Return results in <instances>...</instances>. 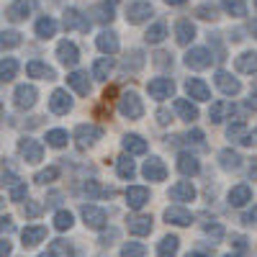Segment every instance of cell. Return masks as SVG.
<instances>
[{
  "label": "cell",
  "mask_w": 257,
  "mask_h": 257,
  "mask_svg": "<svg viewBox=\"0 0 257 257\" xmlns=\"http://www.w3.org/2000/svg\"><path fill=\"white\" fill-rule=\"evenodd\" d=\"M152 16V6L149 3H132L126 11V21L128 24H144V21Z\"/></svg>",
  "instance_id": "9a60e30c"
},
{
  "label": "cell",
  "mask_w": 257,
  "mask_h": 257,
  "mask_svg": "<svg viewBox=\"0 0 257 257\" xmlns=\"http://www.w3.org/2000/svg\"><path fill=\"white\" fill-rule=\"evenodd\" d=\"M67 82H70V88L77 93V95H88L90 93V80H88V75L85 72H70L67 75Z\"/></svg>",
  "instance_id": "44dd1931"
},
{
  "label": "cell",
  "mask_w": 257,
  "mask_h": 257,
  "mask_svg": "<svg viewBox=\"0 0 257 257\" xmlns=\"http://www.w3.org/2000/svg\"><path fill=\"white\" fill-rule=\"evenodd\" d=\"M57 178H59V167H47V170H41V173L36 175V183L47 185V183H52V180H57Z\"/></svg>",
  "instance_id": "f6af8a7d"
},
{
  "label": "cell",
  "mask_w": 257,
  "mask_h": 257,
  "mask_svg": "<svg viewBox=\"0 0 257 257\" xmlns=\"http://www.w3.org/2000/svg\"><path fill=\"white\" fill-rule=\"evenodd\" d=\"M72 224H75V219H72L70 211H57V213H54V226H57L59 231L72 229Z\"/></svg>",
  "instance_id": "ab89813d"
},
{
  "label": "cell",
  "mask_w": 257,
  "mask_h": 257,
  "mask_svg": "<svg viewBox=\"0 0 257 257\" xmlns=\"http://www.w3.org/2000/svg\"><path fill=\"white\" fill-rule=\"evenodd\" d=\"M26 75L29 77H39V80H54V70L44 62H29L26 64Z\"/></svg>",
  "instance_id": "d4e9b609"
},
{
  "label": "cell",
  "mask_w": 257,
  "mask_h": 257,
  "mask_svg": "<svg viewBox=\"0 0 257 257\" xmlns=\"http://www.w3.org/2000/svg\"><path fill=\"white\" fill-rule=\"evenodd\" d=\"M147 90H149V95H152L155 100H165V98H170L175 93V82L170 77H155V80L147 82Z\"/></svg>",
  "instance_id": "3957f363"
},
{
  "label": "cell",
  "mask_w": 257,
  "mask_h": 257,
  "mask_svg": "<svg viewBox=\"0 0 257 257\" xmlns=\"http://www.w3.org/2000/svg\"><path fill=\"white\" fill-rule=\"evenodd\" d=\"M116 170H118V178H123V180H132L137 175V165H134V160H128V157H118L116 160Z\"/></svg>",
  "instance_id": "d6a6232c"
},
{
  "label": "cell",
  "mask_w": 257,
  "mask_h": 257,
  "mask_svg": "<svg viewBox=\"0 0 257 257\" xmlns=\"http://www.w3.org/2000/svg\"><path fill=\"white\" fill-rule=\"evenodd\" d=\"M144 254H147V247L139 242H126L121 247V257H144Z\"/></svg>",
  "instance_id": "b9f144b4"
},
{
  "label": "cell",
  "mask_w": 257,
  "mask_h": 257,
  "mask_svg": "<svg viewBox=\"0 0 257 257\" xmlns=\"http://www.w3.org/2000/svg\"><path fill=\"white\" fill-rule=\"evenodd\" d=\"M249 34L257 39V18H252V24H249Z\"/></svg>",
  "instance_id": "680465c9"
},
{
  "label": "cell",
  "mask_w": 257,
  "mask_h": 257,
  "mask_svg": "<svg viewBox=\"0 0 257 257\" xmlns=\"http://www.w3.org/2000/svg\"><path fill=\"white\" fill-rule=\"evenodd\" d=\"M196 16L203 18V21H213V18H216V8H213V6H198Z\"/></svg>",
  "instance_id": "bcb514c9"
},
{
  "label": "cell",
  "mask_w": 257,
  "mask_h": 257,
  "mask_svg": "<svg viewBox=\"0 0 257 257\" xmlns=\"http://www.w3.org/2000/svg\"><path fill=\"white\" fill-rule=\"evenodd\" d=\"M128 231L137 234V237L149 234V231H152V216H134V219H128Z\"/></svg>",
  "instance_id": "f1b7e54d"
},
{
  "label": "cell",
  "mask_w": 257,
  "mask_h": 257,
  "mask_svg": "<svg viewBox=\"0 0 257 257\" xmlns=\"http://www.w3.org/2000/svg\"><path fill=\"white\" fill-rule=\"evenodd\" d=\"M49 108H52V113H70L72 111V98H70V93L67 90H54L52 93V98H49Z\"/></svg>",
  "instance_id": "30bf717a"
},
{
  "label": "cell",
  "mask_w": 257,
  "mask_h": 257,
  "mask_svg": "<svg viewBox=\"0 0 257 257\" xmlns=\"http://www.w3.org/2000/svg\"><path fill=\"white\" fill-rule=\"evenodd\" d=\"M93 16H95L98 24H111V21H113V6H108V3H98V6L93 8Z\"/></svg>",
  "instance_id": "8d00e7d4"
},
{
  "label": "cell",
  "mask_w": 257,
  "mask_h": 257,
  "mask_svg": "<svg viewBox=\"0 0 257 257\" xmlns=\"http://www.w3.org/2000/svg\"><path fill=\"white\" fill-rule=\"evenodd\" d=\"M39 257H52V254H39Z\"/></svg>",
  "instance_id": "6125c7cd"
},
{
  "label": "cell",
  "mask_w": 257,
  "mask_h": 257,
  "mask_svg": "<svg viewBox=\"0 0 257 257\" xmlns=\"http://www.w3.org/2000/svg\"><path fill=\"white\" fill-rule=\"evenodd\" d=\"M254 137H257V134H254Z\"/></svg>",
  "instance_id": "03108f58"
},
{
  "label": "cell",
  "mask_w": 257,
  "mask_h": 257,
  "mask_svg": "<svg viewBox=\"0 0 257 257\" xmlns=\"http://www.w3.org/2000/svg\"><path fill=\"white\" fill-rule=\"evenodd\" d=\"M67 132H64V128H52V132H47V144L49 147H64V144H67Z\"/></svg>",
  "instance_id": "f35d334b"
},
{
  "label": "cell",
  "mask_w": 257,
  "mask_h": 257,
  "mask_svg": "<svg viewBox=\"0 0 257 257\" xmlns=\"http://www.w3.org/2000/svg\"><path fill=\"white\" fill-rule=\"evenodd\" d=\"M185 139H188V142H193V144H201V142H203V132H198V128H193V132H190Z\"/></svg>",
  "instance_id": "f907efd6"
},
{
  "label": "cell",
  "mask_w": 257,
  "mask_h": 257,
  "mask_svg": "<svg viewBox=\"0 0 257 257\" xmlns=\"http://www.w3.org/2000/svg\"><path fill=\"white\" fill-rule=\"evenodd\" d=\"M26 193H29L26 183H18V185H13V190H11V201H24V198H26Z\"/></svg>",
  "instance_id": "7dc6e473"
},
{
  "label": "cell",
  "mask_w": 257,
  "mask_h": 257,
  "mask_svg": "<svg viewBox=\"0 0 257 257\" xmlns=\"http://www.w3.org/2000/svg\"><path fill=\"white\" fill-rule=\"evenodd\" d=\"M175 111H178V116H180L183 121H188V123L198 118V108H196L190 100H185V98H178V100H175Z\"/></svg>",
  "instance_id": "83f0119b"
},
{
  "label": "cell",
  "mask_w": 257,
  "mask_h": 257,
  "mask_svg": "<svg viewBox=\"0 0 257 257\" xmlns=\"http://www.w3.org/2000/svg\"><path fill=\"white\" fill-rule=\"evenodd\" d=\"M242 221H244V224H257V206H254L252 211H247V213H244Z\"/></svg>",
  "instance_id": "816d5d0a"
},
{
  "label": "cell",
  "mask_w": 257,
  "mask_h": 257,
  "mask_svg": "<svg viewBox=\"0 0 257 257\" xmlns=\"http://www.w3.org/2000/svg\"><path fill=\"white\" fill-rule=\"evenodd\" d=\"M64 26H67V29L88 31V29H90V21H85L82 13H80L77 8H67V11H64Z\"/></svg>",
  "instance_id": "7402d4cb"
},
{
  "label": "cell",
  "mask_w": 257,
  "mask_h": 257,
  "mask_svg": "<svg viewBox=\"0 0 257 257\" xmlns=\"http://www.w3.org/2000/svg\"><path fill=\"white\" fill-rule=\"evenodd\" d=\"M16 180H18V178L11 173V170H3V185H18Z\"/></svg>",
  "instance_id": "f5cc1de1"
},
{
  "label": "cell",
  "mask_w": 257,
  "mask_h": 257,
  "mask_svg": "<svg viewBox=\"0 0 257 257\" xmlns=\"http://www.w3.org/2000/svg\"><path fill=\"white\" fill-rule=\"evenodd\" d=\"M216 85H219V90H221L224 95H237V93L242 90L239 80H237V77H231V75H229V72H224V70H219V72H216Z\"/></svg>",
  "instance_id": "4fadbf2b"
},
{
  "label": "cell",
  "mask_w": 257,
  "mask_h": 257,
  "mask_svg": "<svg viewBox=\"0 0 257 257\" xmlns=\"http://www.w3.org/2000/svg\"><path fill=\"white\" fill-rule=\"evenodd\" d=\"M221 6H224V11H226L229 16H234V18L247 16V3H244V0H221Z\"/></svg>",
  "instance_id": "836d02e7"
},
{
  "label": "cell",
  "mask_w": 257,
  "mask_h": 257,
  "mask_svg": "<svg viewBox=\"0 0 257 257\" xmlns=\"http://www.w3.org/2000/svg\"><path fill=\"white\" fill-rule=\"evenodd\" d=\"M82 219H85V226L90 229H103L108 224V213L98 206H82Z\"/></svg>",
  "instance_id": "52a82bcc"
},
{
  "label": "cell",
  "mask_w": 257,
  "mask_h": 257,
  "mask_svg": "<svg viewBox=\"0 0 257 257\" xmlns=\"http://www.w3.org/2000/svg\"><path fill=\"white\" fill-rule=\"evenodd\" d=\"M8 254H11V242L3 239V242H0V257H8Z\"/></svg>",
  "instance_id": "db71d44e"
},
{
  "label": "cell",
  "mask_w": 257,
  "mask_h": 257,
  "mask_svg": "<svg viewBox=\"0 0 257 257\" xmlns=\"http://www.w3.org/2000/svg\"><path fill=\"white\" fill-rule=\"evenodd\" d=\"M0 44H3V49H13L21 44V34L18 31H3L0 34Z\"/></svg>",
  "instance_id": "ee69618b"
},
{
  "label": "cell",
  "mask_w": 257,
  "mask_h": 257,
  "mask_svg": "<svg viewBox=\"0 0 257 257\" xmlns=\"http://www.w3.org/2000/svg\"><path fill=\"white\" fill-rule=\"evenodd\" d=\"M49 254H52V257H75V249H72L67 242L57 239V242L49 244Z\"/></svg>",
  "instance_id": "74e56055"
},
{
  "label": "cell",
  "mask_w": 257,
  "mask_h": 257,
  "mask_svg": "<svg viewBox=\"0 0 257 257\" xmlns=\"http://www.w3.org/2000/svg\"><path fill=\"white\" fill-rule=\"evenodd\" d=\"M165 3H167V6H183L185 0H165Z\"/></svg>",
  "instance_id": "91938a15"
},
{
  "label": "cell",
  "mask_w": 257,
  "mask_h": 257,
  "mask_svg": "<svg viewBox=\"0 0 257 257\" xmlns=\"http://www.w3.org/2000/svg\"><path fill=\"white\" fill-rule=\"evenodd\" d=\"M142 173H144L147 180L162 183V180L167 178V167H165V162H162L160 157H149V160L144 162V167H142Z\"/></svg>",
  "instance_id": "8992f818"
},
{
  "label": "cell",
  "mask_w": 257,
  "mask_h": 257,
  "mask_svg": "<svg viewBox=\"0 0 257 257\" xmlns=\"http://www.w3.org/2000/svg\"><path fill=\"white\" fill-rule=\"evenodd\" d=\"M57 57H59V62L64 64V67H75L77 64V59H80V49L72 44V41H59V47H57Z\"/></svg>",
  "instance_id": "ba28073f"
},
{
  "label": "cell",
  "mask_w": 257,
  "mask_h": 257,
  "mask_svg": "<svg viewBox=\"0 0 257 257\" xmlns=\"http://www.w3.org/2000/svg\"><path fill=\"white\" fill-rule=\"evenodd\" d=\"M249 178H257V160H252L249 165Z\"/></svg>",
  "instance_id": "6f0895ef"
},
{
  "label": "cell",
  "mask_w": 257,
  "mask_h": 257,
  "mask_svg": "<svg viewBox=\"0 0 257 257\" xmlns=\"http://www.w3.org/2000/svg\"><path fill=\"white\" fill-rule=\"evenodd\" d=\"M157 121H160L162 126H165V123H170V113H167L165 108H160V111H157Z\"/></svg>",
  "instance_id": "11a10c76"
},
{
  "label": "cell",
  "mask_w": 257,
  "mask_h": 257,
  "mask_svg": "<svg viewBox=\"0 0 257 257\" xmlns=\"http://www.w3.org/2000/svg\"><path fill=\"white\" fill-rule=\"evenodd\" d=\"M36 88L34 85H18L16 88V93H13V103H16V108H21V111H29L31 105L36 103Z\"/></svg>",
  "instance_id": "5b68a950"
},
{
  "label": "cell",
  "mask_w": 257,
  "mask_h": 257,
  "mask_svg": "<svg viewBox=\"0 0 257 257\" xmlns=\"http://www.w3.org/2000/svg\"><path fill=\"white\" fill-rule=\"evenodd\" d=\"M178 170L183 175H188V178H193V175H198L201 173V165H198V160L193 157V155H188V152H183L180 157H178Z\"/></svg>",
  "instance_id": "603a6c76"
},
{
  "label": "cell",
  "mask_w": 257,
  "mask_h": 257,
  "mask_svg": "<svg viewBox=\"0 0 257 257\" xmlns=\"http://www.w3.org/2000/svg\"><path fill=\"white\" fill-rule=\"evenodd\" d=\"M175 39H178V44H190L193 39H196V26L190 24V21H178L175 24Z\"/></svg>",
  "instance_id": "cb8c5ba5"
},
{
  "label": "cell",
  "mask_w": 257,
  "mask_h": 257,
  "mask_svg": "<svg viewBox=\"0 0 257 257\" xmlns=\"http://www.w3.org/2000/svg\"><path fill=\"white\" fill-rule=\"evenodd\" d=\"M54 34H57V21H54V18L44 16V18L36 21V36H39V39H52Z\"/></svg>",
  "instance_id": "4dcf8cb0"
},
{
  "label": "cell",
  "mask_w": 257,
  "mask_h": 257,
  "mask_svg": "<svg viewBox=\"0 0 257 257\" xmlns=\"http://www.w3.org/2000/svg\"><path fill=\"white\" fill-rule=\"evenodd\" d=\"M178 247H180V239L173 237V234H167V237H162V242L157 244V254L160 257H175Z\"/></svg>",
  "instance_id": "f546056e"
},
{
  "label": "cell",
  "mask_w": 257,
  "mask_h": 257,
  "mask_svg": "<svg viewBox=\"0 0 257 257\" xmlns=\"http://www.w3.org/2000/svg\"><path fill=\"white\" fill-rule=\"evenodd\" d=\"M206 234H208V237H213V239H221L224 237V229L219 224H206Z\"/></svg>",
  "instance_id": "c3c4849f"
},
{
  "label": "cell",
  "mask_w": 257,
  "mask_h": 257,
  "mask_svg": "<svg viewBox=\"0 0 257 257\" xmlns=\"http://www.w3.org/2000/svg\"><path fill=\"white\" fill-rule=\"evenodd\" d=\"M185 90H188V95H190L193 100H211L208 85H206L203 80H198V77H190V80L185 82Z\"/></svg>",
  "instance_id": "5bb4252c"
},
{
  "label": "cell",
  "mask_w": 257,
  "mask_h": 257,
  "mask_svg": "<svg viewBox=\"0 0 257 257\" xmlns=\"http://www.w3.org/2000/svg\"><path fill=\"white\" fill-rule=\"evenodd\" d=\"M219 165L224 170H237L242 162H239V155L237 152H231V149H221V152H219Z\"/></svg>",
  "instance_id": "e575fe53"
},
{
  "label": "cell",
  "mask_w": 257,
  "mask_h": 257,
  "mask_svg": "<svg viewBox=\"0 0 257 257\" xmlns=\"http://www.w3.org/2000/svg\"><path fill=\"white\" fill-rule=\"evenodd\" d=\"M211 59H213V54H211L208 49H203V47H193V49L185 54V64H188V67H193V70H206V67H211Z\"/></svg>",
  "instance_id": "277c9868"
},
{
  "label": "cell",
  "mask_w": 257,
  "mask_h": 257,
  "mask_svg": "<svg viewBox=\"0 0 257 257\" xmlns=\"http://www.w3.org/2000/svg\"><path fill=\"white\" fill-rule=\"evenodd\" d=\"M41 208H44V206H41V203H36V201H31V203H26V206H24L26 216H39V213H41Z\"/></svg>",
  "instance_id": "681fc988"
},
{
  "label": "cell",
  "mask_w": 257,
  "mask_h": 257,
  "mask_svg": "<svg viewBox=\"0 0 257 257\" xmlns=\"http://www.w3.org/2000/svg\"><path fill=\"white\" fill-rule=\"evenodd\" d=\"M16 70H18V64L13 57H3V62H0V80L3 82H11L16 77Z\"/></svg>",
  "instance_id": "d590c367"
},
{
  "label": "cell",
  "mask_w": 257,
  "mask_h": 257,
  "mask_svg": "<svg viewBox=\"0 0 257 257\" xmlns=\"http://www.w3.org/2000/svg\"><path fill=\"white\" fill-rule=\"evenodd\" d=\"M188 257H208V254H206V252H190Z\"/></svg>",
  "instance_id": "94428289"
},
{
  "label": "cell",
  "mask_w": 257,
  "mask_h": 257,
  "mask_svg": "<svg viewBox=\"0 0 257 257\" xmlns=\"http://www.w3.org/2000/svg\"><path fill=\"white\" fill-rule=\"evenodd\" d=\"M226 111H229V103H224V100H221V103H213L211 111H208V121H211V123H221Z\"/></svg>",
  "instance_id": "7bdbcfd3"
},
{
  "label": "cell",
  "mask_w": 257,
  "mask_h": 257,
  "mask_svg": "<svg viewBox=\"0 0 257 257\" xmlns=\"http://www.w3.org/2000/svg\"><path fill=\"white\" fill-rule=\"evenodd\" d=\"M165 219L167 224H175V226H190L193 224V213L183 206H173V208H167L165 211Z\"/></svg>",
  "instance_id": "7c38bea8"
},
{
  "label": "cell",
  "mask_w": 257,
  "mask_h": 257,
  "mask_svg": "<svg viewBox=\"0 0 257 257\" xmlns=\"http://www.w3.org/2000/svg\"><path fill=\"white\" fill-rule=\"evenodd\" d=\"M170 198H173V201H180V203L193 201V198H196V188H193L188 180H180V183H175L173 188H170Z\"/></svg>",
  "instance_id": "e0dca14e"
},
{
  "label": "cell",
  "mask_w": 257,
  "mask_h": 257,
  "mask_svg": "<svg viewBox=\"0 0 257 257\" xmlns=\"http://www.w3.org/2000/svg\"><path fill=\"white\" fill-rule=\"evenodd\" d=\"M167 36V26L165 24H155L152 29H149L147 34H144V39L149 41V44H160V41Z\"/></svg>",
  "instance_id": "60d3db41"
},
{
  "label": "cell",
  "mask_w": 257,
  "mask_h": 257,
  "mask_svg": "<svg viewBox=\"0 0 257 257\" xmlns=\"http://www.w3.org/2000/svg\"><path fill=\"white\" fill-rule=\"evenodd\" d=\"M36 8V0H13L8 6V18L11 21H24L31 16V11Z\"/></svg>",
  "instance_id": "8fae6325"
},
{
  "label": "cell",
  "mask_w": 257,
  "mask_h": 257,
  "mask_svg": "<svg viewBox=\"0 0 257 257\" xmlns=\"http://www.w3.org/2000/svg\"><path fill=\"white\" fill-rule=\"evenodd\" d=\"M118 111H121L126 118H132V121L142 118V116H144V105H142V98H139L134 90L123 93V95H121V100H118Z\"/></svg>",
  "instance_id": "6da1fadb"
},
{
  "label": "cell",
  "mask_w": 257,
  "mask_h": 257,
  "mask_svg": "<svg viewBox=\"0 0 257 257\" xmlns=\"http://www.w3.org/2000/svg\"><path fill=\"white\" fill-rule=\"evenodd\" d=\"M18 152L24 155V160H26V162L36 165L41 157H44V147H41L36 139H24V142L18 144Z\"/></svg>",
  "instance_id": "9c48e42d"
},
{
  "label": "cell",
  "mask_w": 257,
  "mask_h": 257,
  "mask_svg": "<svg viewBox=\"0 0 257 257\" xmlns=\"http://www.w3.org/2000/svg\"><path fill=\"white\" fill-rule=\"evenodd\" d=\"M224 257H237V254H224Z\"/></svg>",
  "instance_id": "be15d7a7"
},
{
  "label": "cell",
  "mask_w": 257,
  "mask_h": 257,
  "mask_svg": "<svg viewBox=\"0 0 257 257\" xmlns=\"http://www.w3.org/2000/svg\"><path fill=\"white\" fill-rule=\"evenodd\" d=\"M147 201H149V190L147 188H142V185L126 188V203H128V208H137L139 211Z\"/></svg>",
  "instance_id": "2e32d148"
},
{
  "label": "cell",
  "mask_w": 257,
  "mask_h": 257,
  "mask_svg": "<svg viewBox=\"0 0 257 257\" xmlns=\"http://www.w3.org/2000/svg\"><path fill=\"white\" fill-rule=\"evenodd\" d=\"M100 137H103V128H98V126H93V123H80V126L75 128V139H77V147H80V149L93 147Z\"/></svg>",
  "instance_id": "7a4b0ae2"
},
{
  "label": "cell",
  "mask_w": 257,
  "mask_h": 257,
  "mask_svg": "<svg viewBox=\"0 0 257 257\" xmlns=\"http://www.w3.org/2000/svg\"><path fill=\"white\" fill-rule=\"evenodd\" d=\"M111 70H113V59H111V57H100V59H95V64H93V77H95V80H108Z\"/></svg>",
  "instance_id": "1f68e13d"
},
{
  "label": "cell",
  "mask_w": 257,
  "mask_h": 257,
  "mask_svg": "<svg viewBox=\"0 0 257 257\" xmlns=\"http://www.w3.org/2000/svg\"><path fill=\"white\" fill-rule=\"evenodd\" d=\"M252 201V190H249V185H237V188H231L229 190V203L231 206H244V203H249Z\"/></svg>",
  "instance_id": "4316f807"
},
{
  "label": "cell",
  "mask_w": 257,
  "mask_h": 257,
  "mask_svg": "<svg viewBox=\"0 0 257 257\" xmlns=\"http://www.w3.org/2000/svg\"><path fill=\"white\" fill-rule=\"evenodd\" d=\"M95 44H98V49L103 52V54H116L118 52V36L113 34V31H103L98 39H95Z\"/></svg>",
  "instance_id": "ffe728a7"
},
{
  "label": "cell",
  "mask_w": 257,
  "mask_h": 257,
  "mask_svg": "<svg viewBox=\"0 0 257 257\" xmlns=\"http://www.w3.org/2000/svg\"><path fill=\"white\" fill-rule=\"evenodd\" d=\"M0 221H3V231H11V229H13V224H11V216H3Z\"/></svg>",
  "instance_id": "9f6ffc18"
},
{
  "label": "cell",
  "mask_w": 257,
  "mask_h": 257,
  "mask_svg": "<svg viewBox=\"0 0 257 257\" xmlns=\"http://www.w3.org/2000/svg\"><path fill=\"white\" fill-rule=\"evenodd\" d=\"M254 6H257V0H254Z\"/></svg>",
  "instance_id": "e7e4bbea"
},
{
  "label": "cell",
  "mask_w": 257,
  "mask_h": 257,
  "mask_svg": "<svg viewBox=\"0 0 257 257\" xmlns=\"http://www.w3.org/2000/svg\"><path fill=\"white\" fill-rule=\"evenodd\" d=\"M121 144H123V149H126L128 155H144L147 152V142L139 134H126L121 139Z\"/></svg>",
  "instance_id": "484cf974"
},
{
  "label": "cell",
  "mask_w": 257,
  "mask_h": 257,
  "mask_svg": "<svg viewBox=\"0 0 257 257\" xmlns=\"http://www.w3.org/2000/svg\"><path fill=\"white\" fill-rule=\"evenodd\" d=\"M21 239H24V247H36L39 242L47 239V229L44 226H26L21 231Z\"/></svg>",
  "instance_id": "d6986e66"
},
{
  "label": "cell",
  "mask_w": 257,
  "mask_h": 257,
  "mask_svg": "<svg viewBox=\"0 0 257 257\" xmlns=\"http://www.w3.org/2000/svg\"><path fill=\"white\" fill-rule=\"evenodd\" d=\"M234 67L244 75H257V52H244L234 59Z\"/></svg>",
  "instance_id": "ac0fdd59"
}]
</instances>
